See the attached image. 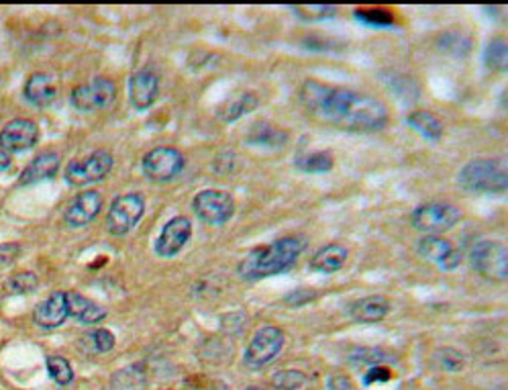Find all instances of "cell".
I'll return each instance as SVG.
<instances>
[{
	"label": "cell",
	"instance_id": "6da1fadb",
	"mask_svg": "<svg viewBox=\"0 0 508 390\" xmlns=\"http://www.w3.org/2000/svg\"><path fill=\"white\" fill-rule=\"evenodd\" d=\"M298 100L310 117L343 131H382L390 121L388 106L380 98L318 80H307L301 86Z\"/></svg>",
	"mask_w": 508,
	"mask_h": 390
},
{
	"label": "cell",
	"instance_id": "7a4b0ae2",
	"mask_svg": "<svg viewBox=\"0 0 508 390\" xmlns=\"http://www.w3.org/2000/svg\"><path fill=\"white\" fill-rule=\"evenodd\" d=\"M304 250H307V238L304 235H284L272 244L257 246L254 250H249L237 264V274L247 282L284 274L293 270Z\"/></svg>",
	"mask_w": 508,
	"mask_h": 390
},
{
	"label": "cell",
	"instance_id": "3957f363",
	"mask_svg": "<svg viewBox=\"0 0 508 390\" xmlns=\"http://www.w3.org/2000/svg\"><path fill=\"white\" fill-rule=\"evenodd\" d=\"M457 184L473 194H504L508 176L503 160L476 158L470 160L457 174Z\"/></svg>",
	"mask_w": 508,
	"mask_h": 390
},
{
	"label": "cell",
	"instance_id": "277c9868",
	"mask_svg": "<svg viewBox=\"0 0 508 390\" xmlns=\"http://www.w3.org/2000/svg\"><path fill=\"white\" fill-rule=\"evenodd\" d=\"M145 214V199L139 192H125L117 197L108 208L105 225L114 238H125L131 233Z\"/></svg>",
	"mask_w": 508,
	"mask_h": 390
},
{
	"label": "cell",
	"instance_id": "5b68a950",
	"mask_svg": "<svg viewBox=\"0 0 508 390\" xmlns=\"http://www.w3.org/2000/svg\"><path fill=\"white\" fill-rule=\"evenodd\" d=\"M286 346V333L276 325H262L254 333L243 354V364L252 370H262L272 364Z\"/></svg>",
	"mask_w": 508,
	"mask_h": 390
},
{
	"label": "cell",
	"instance_id": "8992f818",
	"mask_svg": "<svg viewBox=\"0 0 508 390\" xmlns=\"http://www.w3.org/2000/svg\"><path fill=\"white\" fill-rule=\"evenodd\" d=\"M462 221L459 207L437 200V203H425L410 213V225L425 235H442L456 227Z\"/></svg>",
	"mask_w": 508,
	"mask_h": 390
},
{
	"label": "cell",
	"instance_id": "52a82bcc",
	"mask_svg": "<svg viewBox=\"0 0 508 390\" xmlns=\"http://www.w3.org/2000/svg\"><path fill=\"white\" fill-rule=\"evenodd\" d=\"M113 166H114L113 153L106 150H97L88 153L84 158L72 160L70 164L66 166L64 172L66 183L78 188L97 184L113 172Z\"/></svg>",
	"mask_w": 508,
	"mask_h": 390
},
{
	"label": "cell",
	"instance_id": "ba28073f",
	"mask_svg": "<svg viewBox=\"0 0 508 390\" xmlns=\"http://www.w3.org/2000/svg\"><path fill=\"white\" fill-rule=\"evenodd\" d=\"M117 100V84L106 76L92 78L88 84H78L70 94V103L80 113L108 111Z\"/></svg>",
	"mask_w": 508,
	"mask_h": 390
},
{
	"label": "cell",
	"instance_id": "9c48e42d",
	"mask_svg": "<svg viewBox=\"0 0 508 390\" xmlns=\"http://www.w3.org/2000/svg\"><path fill=\"white\" fill-rule=\"evenodd\" d=\"M470 264L488 280L504 282L508 278V252L500 241L482 239L470 250Z\"/></svg>",
	"mask_w": 508,
	"mask_h": 390
},
{
	"label": "cell",
	"instance_id": "30bf717a",
	"mask_svg": "<svg viewBox=\"0 0 508 390\" xmlns=\"http://www.w3.org/2000/svg\"><path fill=\"white\" fill-rule=\"evenodd\" d=\"M186 158L184 153L176 147H153L152 152H147L141 161V170H144L145 178L152 180V183L166 184L172 183L184 172Z\"/></svg>",
	"mask_w": 508,
	"mask_h": 390
},
{
	"label": "cell",
	"instance_id": "8fae6325",
	"mask_svg": "<svg viewBox=\"0 0 508 390\" xmlns=\"http://www.w3.org/2000/svg\"><path fill=\"white\" fill-rule=\"evenodd\" d=\"M192 211L200 221L207 225L219 227L225 225L233 219L235 214V200L229 192L216 191V188H207L200 191L192 199Z\"/></svg>",
	"mask_w": 508,
	"mask_h": 390
},
{
	"label": "cell",
	"instance_id": "7c38bea8",
	"mask_svg": "<svg viewBox=\"0 0 508 390\" xmlns=\"http://www.w3.org/2000/svg\"><path fill=\"white\" fill-rule=\"evenodd\" d=\"M192 238V221L184 214H176L161 227L160 238L155 239L153 252L164 260H172L184 250L188 241Z\"/></svg>",
	"mask_w": 508,
	"mask_h": 390
},
{
	"label": "cell",
	"instance_id": "4fadbf2b",
	"mask_svg": "<svg viewBox=\"0 0 508 390\" xmlns=\"http://www.w3.org/2000/svg\"><path fill=\"white\" fill-rule=\"evenodd\" d=\"M417 250L421 258L439 266L445 272L456 270L464 261L462 252L456 250V247L451 246V241L442 238V235H425V238L418 241Z\"/></svg>",
	"mask_w": 508,
	"mask_h": 390
},
{
	"label": "cell",
	"instance_id": "5bb4252c",
	"mask_svg": "<svg viewBox=\"0 0 508 390\" xmlns=\"http://www.w3.org/2000/svg\"><path fill=\"white\" fill-rule=\"evenodd\" d=\"M100 211H103V194L98 191H82L66 207L64 223L70 230H82L98 217Z\"/></svg>",
	"mask_w": 508,
	"mask_h": 390
},
{
	"label": "cell",
	"instance_id": "9a60e30c",
	"mask_svg": "<svg viewBox=\"0 0 508 390\" xmlns=\"http://www.w3.org/2000/svg\"><path fill=\"white\" fill-rule=\"evenodd\" d=\"M160 97V76L152 68H141L129 78V103L135 111L152 109Z\"/></svg>",
	"mask_w": 508,
	"mask_h": 390
},
{
	"label": "cell",
	"instance_id": "2e32d148",
	"mask_svg": "<svg viewBox=\"0 0 508 390\" xmlns=\"http://www.w3.org/2000/svg\"><path fill=\"white\" fill-rule=\"evenodd\" d=\"M39 141V127L31 119H12L0 131V150L23 153Z\"/></svg>",
	"mask_w": 508,
	"mask_h": 390
},
{
	"label": "cell",
	"instance_id": "e0dca14e",
	"mask_svg": "<svg viewBox=\"0 0 508 390\" xmlns=\"http://www.w3.org/2000/svg\"><path fill=\"white\" fill-rule=\"evenodd\" d=\"M70 319V311H67V297L64 291L51 292L50 297L39 300L35 308H33V321L42 329H58Z\"/></svg>",
	"mask_w": 508,
	"mask_h": 390
},
{
	"label": "cell",
	"instance_id": "ac0fdd59",
	"mask_svg": "<svg viewBox=\"0 0 508 390\" xmlns=\"http://www.w3.org/2000/svg\"><path fill=\"white\" fill-rule=\"evenodd\" d=\"M62 168V156L58 152L47 150L37 153L29 164L25 166V170L19 176V186H29V184H37L43 183V180H51Z\"/></svg>",
	"mask_w": 508,
	"mask_h": 390
},
{
	"label": "cell",
	"instance_id": "d6986e66",
	"mask_svg": "<svg viewBox=\"0 0 508 390\" xmlns=\"http://www.w3.org/2000/svg\"><path fill=\"white\" fill-rule=\"evenodd\" d=\"M23 97L37 109H47L58 98L56 80L47 72H33L23 86Z\"/></svg>",
	"mask_w": 508,
	"mask_h": 390
},
{
	"label": "cell",
	"instance_id": "ffe728a7",
	"mask_svg": "<svg viewBox=\"0 0 508 390\" xmlns=\"http://www.w3.org/2000/svg\"><path fill=\"white\" fill-rule=\"evenodd\" d=\"M392 311L390 300L382 294H370V297L357 299L349 305V315L356 323L371 325V323H380L388 317Z\"/></svg>",
	"mask_w": 508,
	"mask_h": 390
},
{
	"label": "cell",
	"instance_id": "44dd1931",
	"mask_svg": "<svg viewBox=\"0 0 508 390\" xmlns=\"http://www.w3.org/2000/svg\"><path fill=\"white\" fill-rule=\"evenodd\" d=\"M67 311H70V317L76 319L82 325H100L106 319V308L98 302H94L92 299L84 297L76 291H67Z\"/></svg>",
	"mask_w": 508,
	"mask_h": 390
},
{
	"label": "cell",
	"instance_id": "7402d4cb",
	"mask_svg": "<svg viewBox=\"0 0 508 390\" xmlns=\"http://www.w3.org/2000/svg\"><path fill=\"white\" fill-rule=\"evenodd\" d=\"M290 136L282 127L268 123V121H257L249 127L246 144L252 147H263V150H282L288 144Z\"/></svg>",
	"mask_w": 508,
	"mask_h": 390
},
{
	"label": "cell",
	"instance_id": "603a6c76",
	"mask_svg": "<svg viewBox=\"0 0 508 390\" xmlns=\"http://www.w3.org/2000/svg\"><path fill=\"white\" fill-rule=\"evenodd\" d=\"M349 250L341 244H329L323 246L321 250H317L313 258H310V270L321 272V274H333L339 272L341 268L348 264Z\"/></svg>",
	"mask_w": 508,
	"mask_h": 390
},
{
	"label": "cell",
	"instance_id": "cb8c5ba5",
	"mask_svg": "<svg viewBox=\"0 0 508 390\" xmlns=\"http://www.w3.org/2000/svg\"><path fill=\"white\" fill-rule=\"evenodd\" d=\"M257 106H260V98H257L255 92L235 94V97L225 100V103L216 109V119L223 121L225 125H231L235 123V121H239L241 117L254 113Z\"/></svg>",
	"mask_w": 508,
	"mask_h": 390
},
{
	"label": "cell",
	"instance_id": "d4e9b609",
	"mask_svg": "<svg viewBox=\"0 0 508 390\" xmlns=\"http://www.w3.org/2000/svg\"><path fill=\"white\" fill-rule=\"evenodd\" d=\"M406 125L410 127V129H415L418 136H423L425 139L429 141H439L443 137V121L439 119L435 113L431 111H425V109H417L406 115Z\"/></svg>",
	"mask_w": 508,
	"mask_h": 390
},
{
	"label": "cell",
	"instance_id": "484cf974",
	"mask_svg": "<svg viewBox=\"0 0 508 390\" xmlns=\"http://www.w3.org/2000/svg\"><path fill=\"white\" fill-rule=\"evenodd\" d=\"M395 355L386 352L382 347H357L349 354L348 362L354 368H374V366H386Z\"/></svg>",
	"mask_w": 508,
	"mask_h": 390
},
{
	"label": "cell",
	"instance_id": "4316f807",
	"mask_svg": "<svg viewBox=\"0 0 508 390\" xmlns=\"http://www.w3.org/2000/svg\"><path fill=\"white\" fill-rule=\"evenodd\" d=\"M294 166L304 174H327L333 170L335 158L331 152H313L298 156L294 160Z\"/></svg>",
	"mask_w": 508,
	"mask_h": 390
},
{
	"label": "cell",
	"instance_id": "83f0119b",
	"mask_svg": "<svg viewBox=\"0 0 508 390\" xmlns=\"http://www.w3.org/2000/svg\"><path fill=\"white\" fill-rule=\"evenodd\" d=\"M484 64L488 70L492 72H498L503 74L508 68V43H506V37L498 35V37H492L490 42L486 45V51H484Z\"/></svg>",
	"mask_w": 508,
	"mask_h": 390
},
{
	"label": "cell",
	"instance_id": "f1b7e54d",
	"mask_svg": "<svg viewBox=\"0 0 508 390\" xmlns=\"http://www.w3.org/2000/svg\"><path fill=\"white\" fill-rule=\"evenodd\" d=\"M80 346L90 354H108L113 352L114 346H117V338H114L108 329L98 327L84 333L82 338H80Z\"/></svg>",
	"mask_w": 508,
	"mask_h": 390
},
{
	"label": "cell",
	"instance_id": "f546056e",
	"mask_svg": "<svg viewBox=\"0 0 508 390\" xmlns=\"http://www.w3.org/2000/svg\"><path fill=\"white\" fill-rule=\"evenodd\" d=\"M144 386L145 372L141 364L127 366L113 376V390H144Z\"/></svg>",
	"mask_w": 508,
	"mask_h": 390
},
{
	"label": "cell",
	"instance_id": "4dcf8cb0",
	"mask_svg": "<svg viewBox=\"0 0 508 390\" xmlns=\"http://www.w3.org/2000/svg\"><path fill=\"white\" fill-rule=\"evenodd\" d=\"M290 11L307 23L327 21V19H333L337 15V6L333 4H294L290 6Z\"/></svg>",
	"mask_w": 508,
	"mask_h": 390
},
{
	"label": "cell",
	"instance_id": "1f68e13d",
	"mask_svg": "<svg viewBox=\"0 0 508 390\" xmlns=\"http://www.w3.org/2000/svg\"><path fill=\"white\" fill-rule=\"evenodd\" d=\"M45 368H47V374H50V378L56 382L59 386H70L74 382V368L70 362L62 355H47L45 360Z\"/></svg>",
	"mask_w": 508,
	"mask_h": 390
},
{
	"label": "cell",
	"instance_id": "d6a6232c",
	"mask_svg": "<svg viewBox=\"0 0 508 390\" xmlns=\"http://www.w3.org/2000/svg\"><path fill=\"white\" fill-rule=\"evenodd\" d=\"M433 358H435L437 368L443 370V372L457 374V372H462V370L465 368V355L459 352V349H456V347L437 349Z\"/></svg>",
	"mask_w": 508,
	"mask_h": 390
},
{
	"label": "cell",
	"instance_id": "836d02e7",
	"mask_svg": "<svg viewBox=\"0 0 508 390\" xmlns=\"http://www.w3.org/2000/svg\"><path fill=\"white\" fill-rule=\"evenodd\" d=\"M39 286V276L35 272H29V270H23V272H17L6 278L4 282V288L9 291L11 294H27V292H33L35 288Z\"/></svg>",
	"mask_w": 508,
	"mask_h": 390
},
{
	"label": "cell",
	"instance_id": "e575fe53",
	"mask_svg": "<svg viewBox=\"0 0 508 390\" xmlns=\"http://www.w3.org/2000/svg\"><path fill=\"white\" fill-rule=\"evenodd\" d=\"M272 382L280 390H302L309 385V376L301 370H277Z\"/></svg>",
	"mask_w": 508,
	"mask_h": 390
},
{
	"label": "cell",
	"instance_id": "d590c367",
	"mask_svg": "<svg viewBox=\"0 0 508 390\" xmlns=\"http://www.w3.org/2000/svg\"><path fill=\"white\" fill-rule=\"evenodd\" d=\"M470 45H472L470 39L459 31H449L439 37V51L451 53V56H462V51L465 53L470 50Z\"/></svg>",
	"mask_w": 508,
	"mask_h": 390
},
{
	"label": "cell",
	"instance_id": "8d00e7d4",
	"mask_svg": "<svg viewBox=\"0 0 508 390\" xmlns=\"http://www.w3.org/2000/svg\"><path fill=\"white\" fill-rule=\"evenodd\" d=\"M356 19L370 27H378V29L395 25V17H392L388 11H382V9H360V11H356Z\"/></svg>",
	"mask_w": 508,
	"mask_h": 390
},
{
	"label": "cell",
	"instance_id": "74e56055",
	"mask_svg": "<svg viewBox=\"0 0 508 390\" xmlns=\"http://www.w3.org/2000/svg\"><path fill=\"white\" fill-rule=\"evenodd\" d=\"M392 378H395V372L388 366H374L368 368V372L363 374V386L382 385V382H390Z\"/></svg>",
	"mask_w": 508,
	"mask_h": 390
},
{
	"label": "cell",
	"instance_id": "f35d334b",
	"mask_svg": "<svg viewBox=\"0 0 508 390\" xmlns=\"http://www.w3.org/2000/svg\"><path fill=\"white\" fill-rule=\"evenodd\" d=\"M318 297L317 291H309V288H296V291L288 292L286 297H284V302L290 307H302L307 305V302L315 300Z\"/></svg>",
	"mask_w": 508,
	"mask_h": 390
},
{
	"label": "cell",
	"instance_id": "ab89813d",
	"mask_svg": "<svg viewBox=\"0 0 508 390\" xmlns=\"http://www.w3.org/2000/svg\"><path fill=\"white\" fill-rule=\"evenodd\" d=\"M327 390H357L348 374H331L327 378Z\"/></svg>",
	"mask_w": 508,
	"mask_h": 390
},
{
	"label": "cell",
	"instance_id": "60d3db41",
	"mask_svg": "<svg viewBox=\"0 0 508 390\" xmlns=\"http://www.w3.org/2000/svg\"><path fill=\"white\" fill-rule=\"evenodd\" d=\"M19 254H21V246H19V244L0 246V268L11 266L12 261L19 258Z\"/></svg>",
	"mask_w": 508,
	"mask_h": 390
},
{
	"label": "cell",
	"instance_id": "b9f144b4",
	"mask_svg": "<svg viewBox=\"0 0 508 390\" xmlns=\"http://www.w3.org/2000/svg\"><path fill=\"white\" fill-rule=\"evenodd\" d=\"M11 164H12V158H11V153H9V152H4V150H0V174L9 170Z\"/></svg>",
	"mask_w": 508,
	"mask_h": 390
},
{
	"label": "cell",
	"instance_id": "7bdbcfd3",
	"mask_svg": "<svg viewBox=\"0 0 508 390\" xmlns=\"http://www.w3.org/2000/svg\"><path fill=\"white\" fill-rule=\"evenodd\" d=\"M246 390H266V388H260V386H247Z\"/></svg>",
	"mask_w": 508,
	"mask_h": 390
}]
</instances>
